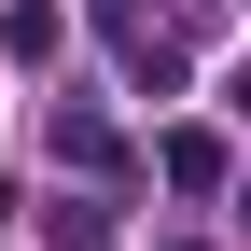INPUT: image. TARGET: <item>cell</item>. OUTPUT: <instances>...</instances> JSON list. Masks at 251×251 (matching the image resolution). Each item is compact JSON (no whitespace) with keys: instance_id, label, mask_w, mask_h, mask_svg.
<instances>
[{"instance_id":"6da1fadb","label":"cell","mask_w":251,"mask_h":251,"mask_svg":"<svg viewBox=\"0 0 251 251\" xmlns=\"http://www.w3.org/2000/svg\"><path fill=\"white\" fill-rule=\"evenodd\" d=\"M98 28H112V56H126V70H140V84H168V70H181V42H168V28H153V0H112Z\"/></svg>"},{"instance_id":"277c9868","label":"cell","mask_w":251,"mask_h":251,"mask_svg":"<svg viewBox=\"0 0 251 251\" xmlns=\"http://www.w3.org/2000/svg\"><path fill=\"white\" fill-rule=\"evenodd\" d=\"M56 168H112V126L84 112V98H56Z\"/></svg>"},{"instance_id":"5b68a950","label":"cell","mask_w":251,"mask_h":251,"mask_svg":"<svg viewBox=\"0 0 251 251\" xmlns=\"http://www.w3.org/2000/svg\"><path fill=\"white\" fill-rule=\"evenodd\" d=\"M42 237H56V251H112V209H98V196H56Z\"/></svg>"},{"instance_id":"3957f363","label":"cell","mask_w":251,"mask_h":251,"mask_svg":"<svg viewBox=\"0 0 251 251\" xmlns=\"http://www.w3.org/2000/svg\"><path fill=\"white\" fill-rule=\"evenodd\" d=\"M56 42H70L56 0H14V14H0V56H14V70H56Z\"/></svg>"},{"instance_id":"52a82bcc","label":"cell","mask_w":251,"mask_h":251,"mask_svg":"<svg viewBox=\"0 0 251 251\" xmlns=\"http://www.w3.org/2000/svg\"><path fill=\"white\" fill-rule=\"evenodd\" d=\"M237 237H251V181H237Z\"/></svg>"},{"instance_id":"8992f818","label":"cell","mask_w":251,"mask_h":251,"mask_svg":"<svg viewBox=\"0 0 251 251\" xmlns=\"http://www.w3.org/2000/svg\"><path fill=\"white\" fill-rule=\"evenodd\" d=\"M224 112H237V126H251V56H237V70H224Z\"/></svg>"},{"instance_id":"7a4b0ae2","label":"cell","mask_w":251,"mask_h":251,"mask_svg":"<svg viewBox=\"0 0 251 251\" xmlns=\"http://www.w3.org/2000/svg\"><path fill=\"white\" fill-rule=\"evenodd\" d=\"M153 168H168L181 196H224V140H209V126H168V140H153Z\"/></svg>"}]
</instances>
